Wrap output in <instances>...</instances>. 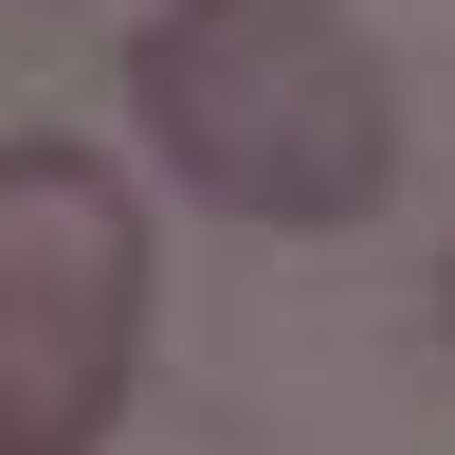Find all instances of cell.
Masks as SVG:
<instances>
[{
  "label": "cell",
  "instance_id": "cell-2",
  "mask_svg": "<svg viewBox=\"0 0 455 455\" xmlns=\"http://www.w3.org/2000/svg\"><path fill=\"white\" fill-rule=\"evenodd\" d=\"M146 364V201L92 146H0V455H109Z\"/></svg>",
  "mask_w": 455,
  "mask_h": 455
},
{
  "label": "cell",
  "instance_id": "cell-1",
  "mask_svg": "<svg viewBox=\"0 0 455 455\" xmlns=\"http://www.w3.org/2000/svg\"><path fill=\"white\" fill-rule=\"evenodd\" d=\"M128 109L219 219L274 237H347L401 182V92L347 0H164L128 36Z\"/></svg>",
  "mask_w": 455,
  "mask_h": 455
}]
</instances>
